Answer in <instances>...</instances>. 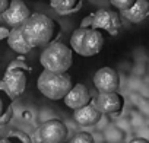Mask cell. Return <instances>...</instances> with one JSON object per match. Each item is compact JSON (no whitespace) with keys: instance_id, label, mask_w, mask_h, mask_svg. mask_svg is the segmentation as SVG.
Listing matches in <instances>:
<instances>
[{"instance_id":"cell-1","label":"cell","mask_w":149,"mask_h":143,"mask_svg":"<svg viewBox=\"0 0 149 143\" xmlns=\"http://www.w3.org/2000/svg\"><path fill=\"white\" fill-rule=\"evenodd\" d=\"M54 21L42 13H31V16L22 25L24 35L32 48L48 45L54 35Z\"/></svg>"},{"instance_id":"cell-2","label":"cell","mask_w":149,"mask_h":143,"mask_svg":"<svg viewBox=\"0 0 149 143\" xmlns=\"http://www.w3.org/2000/svg\"><path fill=\"white\" fill-rule=\"evenodd\" d=\"M40 61L44 70L53 73H66L73 63L72 50L63 42H50L41 53Z\"/></svg>"},{"instance_id":"cell-3","label":"cell","mask_w":149,"mask_h":143,"mask_svg":"<svg viewBox=\"0 0 149 143\" xmlns=\"http://www.w3.org/2000/svg\"><path fill=\"white\" fill-rule=\"evenodd\" d=\"M38 91L48 99L58 101L64 99L66 95L70 92L72 79L66 73H53L48 70H42V73L38 76L37 81Z\"/></svg>"},{"instance_id":"cell-4","label":"cell","mask_w":149,"mask_h":143,"mask_svg":"<svg viewBox=\"0 0 149 143\" xmlns=\"http://www.w3.org/2000/svg\"><path fill=\"white\" fill-rule=\"evenodd\" d=\"M70 47L82 57L97 56L104 47V37L94 28H78L70 37Z\"/></svg>"},{"instance_id":"cell-5","label":"cell","mask_w":149,"mask_h":143,"mask_svg":"<svg viewBox=\"0 0 149 143\" xmlns=\"http://www.w3.org/2000/svg\"><path fill=\"white\" fill-rule=\"evenodd\" d=\"M84 28H94V29H105L110 35H117L121 28L120 15L111 9H100L94 15L86 16L82 22Z\"/></svg>"},{"instance_id":"cell-6","label":"cell","mask_w":149,"mask_h":143,"mask_svg":"<svg viewBox=\"0 0 149 143\" xmlns=\"http://www.w3.org/2000/svg\"><path fill=\"white\" fill-rule=\"evenodd\" d=\"M40 140L42 143H64L67 127L60 120H48L40 127Z\"/></svg>"},{"instance_id":"cell-7","label":"cell","mask_w":149,"mask_h":143,"mask_svg":"<svg viewBox=\"0 0 149 143\" xmlns=\"http://www.w3.org/2000/svg\"><path fill=\"white\" fill-rule=\"evenodd\" d=\"M94 85L100 94L116 92L120 86L118 73L111 67H101L94 75Z\"/></svg>"},{"instance_id":"cell-8","label":"cell","mask_w":149,"mask_h":143,"mask_svg":"<svg viewBox=\"0 0 149 143\" xmlns=\"http://www.w3.org/2000/svg\"><path fill=\"white\" fill-rule=\"evenodd\" d=\"M29 16H31V12L22 0H12L9 3L8 10L3 13L5 22L12 28H21Z\"/></svg>"},{"instance_id":"cell-9","label":"cell","mask_w":149,"mask_h":143,"mask_svg":"<svg viewBox=\"0 0 149 143\" xmlns=\"http://www.w3.org/2000/svg\"><path fill=\"white\" fill-rule=\"evenodd\" d=\"M2 86L5 91L12 96H18L25 91L26 86V76L21 69H9L8 73L5 75V79L2 82Z\"/></svg>"},{"instance_id":"cell-10","label":"cell","mask_w":149,"mask_h":143,"mask_svg":"<svg viewBox=\"0 0 149 143\" xmlns=\"http://www.w3.org/2000/svg\"><path fill=\"white\" fill-rule=\"evenodd\" d=\"M89 101H91V94H89L88 88L85 85H82V83L74 85L70 89V92L66 95V98H64V104L69 108L74 110V111L84 108L85 105H88Z\"/></svg>"},{"instance_id":"cell-11","label":"cell","mask_w":149,"mask_h":143,"mask_svg":"<svg viewBox=\"0 0 149 143\" xmlns=\"http://www.w3.org/2000/svg\"><path fill=\"white\" fill-rule=\"evenodd\" d=\"M95 107L101 114H113L118 111L123 105V99L117 92H108V94H98L95 99Z\"/></svg>"},{"instance_id":"cell-12","label":"cell","mask_w":149,"mask_h":143,"mask_svg":"<svg viewBox=\"0 0 149 143\" xmlns=\"http://www.w3.org/2000/svg\"><path fill=\"white\" fill-rule=\"evenodd\" d=\"M73 117H74V120H76V123L79 126L89 127V126H94V124H97L100 121L101 112L98 111V108L95 107V104H88L84 108L74 111V115Z\"/></svg>"},{"instance_id":"cell-13","label":"cell","mask_w":149,"mask_h":143,"mask_svg":"<svg viewBox=\"0 0 149 143\" xmlns=\"http://www.w3.org/2000/svg\"><path fill=\"white\" fill-rule=\"evenodd\" d=\"M121 16H124L132 24H139L143 19L149 16V2L148 0H136L134 5L129 9L121 12Z\"/></svg>"},{"instance_id":"cell-14","label":"cell","mask_w":149,"mask_h":143,"mask_svg":"<svg viewBox=\"0 0 149 143\" xmlns=\"http://www.w3.org/2000/svg\"><path fill=\"white\" fill-rule=\"evenodd\" d=\"M8 44H9V47L13 51H16L19 54H26V53H29L32 50V47L29 45V42L26 41V38L24 35L22 26L10 29L9 37H8Z\"/></svg>"},{"instance_id":"cell-15","label":"cell","mask_w":149,"mask_h":143,"mask_svg":"<svg viewBox=\"0 0 149 143\" xmlns=\"http://www.w3.org/2000/svg\"><path fill=\"white\" fill-rule=\"evenodd\" d=\"M78 0H50V5L58 12V13H69L76 6Z\"/></svg>"},{"instance_id":"cell-16","label":"cell","mask_w":149,"mask_h":143,"mask_svg":"<svg viewBox=\"0 0 149 143\" xmlns=\"http://www.w3.org/2000/svg\"><path fill=\"white\" fill-rule=\"evenodd\" d=\"M134 2H136V0H110V3H111L116 9H118L120 12L129 10V9L134 5Z\"/></svg>"},{"instance_id":"cell-17","label":"cell","mask_w":149,"mask_h":143,"mask_svg":"<svg viewBox=\"0 0 149 143\" xmlns=\"http://www.w3.org/2000/svg\"><path fill=\"white\" fill-rule=\"evenodd\" d=\"M70 143H94V139H92V136L89 133L81 131L70 140Z\"/></svg>"},{"instance_id":"cell-18","label":"cell","mask_w":149,"mask_h":143,"mask_svg":"<svg viewBox=\"0 0 149 143\" xmlns=\"http://www.w3.org/2000/svg\"><path fill=\"white\" fill-rule=\"evenodd\" d=\"M9 8V0H0V13H5Z\"/></svg>"},{"instance_id":"cell-19","label":"cell","mask_w":149,"mask_h":143,"mask_svg":"<svg viewBox=\"0 0 149 143\" xmlns=\"http://www.w3.org/2000/svg\"><path fill=\"white\" fill-rule=\"evenodd\" d=\"M9 32H10V31H8L6 28H2V26H0V40L5 38V37L8 38V37H9Z\"/></svg>"},{"instance_id":"cell-20","label":"cell","mask_w":149,"mask_h":143,"mask_svg":"<svg viewBox=\"0 0 149 143\" xmlns=\"http://www.w3.org/2000/svg\"><path fill=\"white\" fill-rule=\"evenodd\" d=\"M130 143H149L146 139H142V137H137V139H134V140H132Z\"/></svg>"},{"instance_id":"cell-21","label":"cell","mask_w":149,"mask_h":143,"mask_svg":"<svg viewBox=\"0 0 149 143\" xmlns=\"http://www.w3.org/2000/svg\"><path fill=\"white\" fill-rule=\"evenodd\" d=\"M2 111H3V102H2V99H0V114H2Z\"/></svg>"},{"instance_id":"cell-22","label":"cell","mask_w":149,"mask_h":143,"mask_svg":"<svg viewBox=\"0 0 149 143\" xmlns=\"http://www.w3.org/2000/svg\"><path fill=\"white\" fill-rule=\"evenodd\" d=\"M0 143H10V142H9V140H2Z\"/></svg>"}]
</instances>
